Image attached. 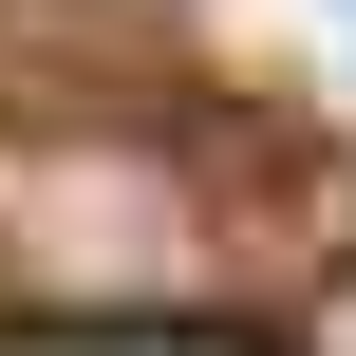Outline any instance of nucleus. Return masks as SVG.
<instances>
[{"label":"nucleus","instance_id":"1","mask_svg":"<svg viewBox=\"0 0 356 356\" xmlns=\"http://www.w3.org/2000/svg\"><path fill=\"white\" fill-rule=\"evenodd\" d=\"M207 263V188L150 131H19L0 150V282L38 319H131Z\"/></svg>","mask_w":356,"mask_h":356},{"label":"nucleus","instance_id":"2","mask_svg":"<svg viewBox=\"0 0 356 356\" xmlns=\"http://www.w3.org/2000/svg\"><path fill=\"white\" fill-rule=\"evenodd\" d=\"M0 356H263L225 319H56V338H0Z\"/></svg>","mask_w":356,"mask_h":356}]
</instances>
